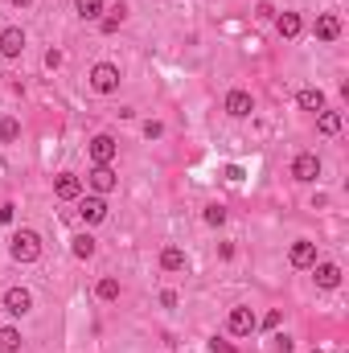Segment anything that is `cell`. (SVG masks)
Wrapping results in <instances>:
<instances>
[{
    "label": "cell",
    "instance_id": "29",
    "mask_svg": "<svg viewBox=\"0 0 349 353\" xmlns=\"http://www.w3.org/2000/svg\"><path fill=\"white\" fill-rule=\"evenodd\" d=\"M279 321H283V312H279V308H271V312H267V316H263V325H267V329H275V325H279Z\"/></svg>",
    "mask_w": 349,
    "mask_h": 353
},
{
    "label": "cell",
    "instance_id": "8",
    "mask_svg": "<svg viewBox=\"0 0 349 353\" xmlns=\"http://www.w3.org/2000/svg\"><path fill=\"white\" fill-rule=\"evenodd\" d=\"M288 259H292V267H312V263H317V243L296 239V243H292V251H288Z\"/></svg>",
    "mask_w": 349,
    "mask_h": 353
},
{
    "label": "cell",
    "instance_id": "4",
    "mask_svg": "<svg viewBox=\"0 0 349 353\" xmlns=\"http://www.w3.org/2000/svg\"><path fill=\"white\" fill-rule=\"evenodd\" d=\"M87 185L99 193V197H103V193H111V189L119 185V176H115V169H111V165H94V169L87 173Z\"/></svg>",
    "mask_w": 349,
    "mask_h": 353
},
{
    "label": "cell",
    "instance_id": "22",
    "mask_svg": "<svg viewBox=\"0 0 349 353\" xmlns=\"http://www.w3.org/2000/svg\"><path fill=\"white\" fill-rule=\"evenodd\" d=\"M17 350H21V333L12 325H4L0 329V353H17Z\"/></svg>",
    "mask_w": 349,
    "mask_h": 353
},
{
    "label": "cell",
    "instance_id": "1",
    "mask_svg": "<svg viewBox=\"0 0 349 353\" xmlns=\"http://www.w3.org/2000/svg\"><path fill=\"white\" fill-rule=\"evenodd\" d=\"M8 255H12L17 263H33V259L41 255V234H37V230H17V234L8 239Z\"/></svg>",
    "mask_w": 349,
    "mask_h": 353
},
{
    "label": "cell",
    "instance_id": "27",
    "mask_svg": "<svg viewBox=\"0 0 349 353\" xmlns=\"http://www.w3.org/2000/svg\"><path fill=\"white\" fill-rule=\"evenodd\" d=\"M144 136H148V140H161V136H165V123L148 119V123H144Z\"/></svg>",
    "mask_w": 349,
    "mask_h": 353
},
{
    "label": "cell",
    "instance_id": "35",
    "mask_svg": "<svg viewBox=\"0 0 349 353\" xmlns=\"http://www.w3.org/2000/svg\"><path fill=\"white\" fill-rule=\"evenodd\" d=\"M312 353H321V350H312Z\"/></svg>",
    "mask_w": 349,
    "mask_h": 353
},
{
    "label": "cell",
    "instance_id": "24",
    "mask_svg": "<svg viewBox=\"0 0 349 353\" xmlns=\"http://www.w3.org/2000/svg\"><path fill=\"white\" fill-rule=\"evenodd\" d=\"M99 300H119V279H99Z\"/></svg>",
    "mask_w": 349,
    "mask_h": 353
},
{
    "label": "cell",
    "instance_id": "19",
    "mask_svg": "<svg viewBox=\"0 0 349 353\" xmlns=\"http://www.w3.org/2000/svg\"><path fill=\"white\" fill-rule=\"evenodd\" d=\"M123 17H128V4H115V8H111V17H103V21H99V29H103V33H115V29L123 25Z\"/></svg>",
    "mask_w": 349,
    "mask_h": 353
},
{
    "label": "cell",
    "instance_id": "33",
    "mask_svg": "<svg viewBox=\"0 0 349 353\" xmlns=\"http://www.w3.org/2000/svg\"><path fill=\"white\" fill-rule=\"evenodd\" d=\"M161 304L165 308H177V292H161Z\"/></svg>",
    "mask_w": 349,
    "mask_h": 353
},
{
    "label": "cell",
    "instance_id": "34",
    "mask_svg": "<svg viewBox=\"0 0 349 353\" xmlns=\"http://www.w3.org/2000/svg\"><path fill=\"white\" fill-rule=\"evenodd\" d=\"M12 4H17V8H29V4H33V0H12Z\"/></svg>",
    "mask_w": 349,
    "mask_h": 353
},
{
    "label": "cell",
    "instance_id": "7",
    "mask_svg": "<svg viewBox=\"0 0 349 353\" xmlns=\"http://www.w3.org/2000/svg\"><path fill=\"white\" fill-rule=\"evenodd\" d=\"M115 152H119L115 136H94V140H90V161H94V165H111Z\"/></svg>",
    "mask_w": 349,
    "mask_h": 353
},
{
    "label": "cell",
    "instance_id": "15",
    "mask_svg": "<svg viewBox=\"0 0 349 353\" xmlns=\"http://www.w3.org/2000/svg\"><path fill=\"white\" fill-rule=\"evenodd\" d=\"M312 267H317V288L333 292V288L341 283V267H337V263H312Z\"/></svg>",
    "mask_w": 349,
    "mask_h": 353
},
{
    "label": "cell",
    "instance_id": "11",
    "mask_svg": "<svg viewBox=\"0 0 349 353\" xmlns=\"http://www.w3.org/2000/svg\"><path fill=\"white\" fill-rule=\"evenodd\" d=\"M226 111H230L235 119H243V115L255 111V99H251L247 90H230V94H226Z\"/></svg>",
    "mask_w": 349,
    "mask_h": 353
},
{
    "label": "cell",
    "instance_id": "23",
    "mask_svg": "<svg viewBox=\"0 0 349 353\" xmlns=\"http://www.w3.org/2000/svg\"><path fill=\"white\" fill-rule=\"evenodd\" d=\"M74 8H79L83 21H99L103 17V0H74Z\"/></svg>",
    "mask_w": 349,
    "mask_h": 353
},
{
    "label": "cell",
    "instance_id": "26",
    "mask_svg": "<svg viewBox=\"0 0 349 353\" xmlns=\"http://www.w3.org/2000/svg\"><path fill=\"white\" fill-rule=\"evenodd\" d=\"M292 345H296V341H292L288 333H279V337H271V350H275V353H292Z\"/></svg>",
    "mask_w": 349,
    "mask_h": 353
},
{
    "label": "cell",
    "instance_id": "32",
    "mask_svg": "<svg viewBox=\"0 0 349 353\" xmlns=\"http://www.w3.org/2000/svg\"><path fill=\"white\" fill-rule=\"evenodd\" d=\"M255 17H263V21H267V17H275V8H271V4H267V0H263L259 8H255Z\"/></svg>",
    "mask_w": 349,
    "mask_h": 353
},
{
    "label": "cell",
    "instance_id": "2",
    "mask_svg": "<svg viewBox=\"0 0 349 353\" xmlns=\"http://www.w3.org/2000/svg\"><path fill=\"white\" fill-rule=\"evenodd\" d=\"M119 66H111V62H99L94 70H90V90H99V94H111V90L119 87Z\"/></svg>",
    "mask_w": 349,
    "mask_h": 353
},
{
    "label": "cell",
    "instance_id": "25",
    "mask_svg": "<svg viewBox=\"0 0 349 353\" xmlns=\"http://www.w3.org/2000/svg\"><path fill=\"white\" fill-rule=\"evenodd\" d=\"M206 222H210V226H222V222H226V205H218V201L206 205Z\"/></svg>",
    "mask_w": 349,
    "mask_h": 353
},
{
    "label": "cell",
    "instance_id": "30",
    "mask_svg": "<svg viewBox=\"0 0 349 353\" xmlns=\"http://www.w3.org/2000/svg\"><path fill=\"white\" fill-rule=\"evenodd\" d=\"M12 214H17V205H12V201H4V205H0V222L8 226V222H12Z\"/></svg>",
    "mask_w": 349,
    "mask_h": 353
},
{
    "label": "cell",
    "instance_id": "20",
    "mask_svg": "<svg viewBox=\"0 0 349 353\" xmlns=\"http://www.w3.org/2000/svg\"><path fill=\"white\" fill-rule=\"evenodd\" d=\"M70 251H74V259H90L94 255V239L90 234H74L70 239Z\"/></svg>",
    "mask_w": 349,
    "mask_h": 353
},
{
    "label": "cell",
    "instance_id": "9",
    "mask_svg": "<svg viewBox=\"0 0 349 353\" xmlns=\"http://www.w3.org/2000/svg\"><path fill=\"white\" fill-rule=\"evenodd\" d=\"M25 54V33L21 29H4L0 33V58H21Z\"/></svg>",
    "mask_w": 349,
    "mask_h": 353
},
{
    "label": "cell",
    "instance_id": "28",
    "mask_svg": "<svg viewBox=\"0 0 349 353\" xmlns=\"http://www.w3.org/2000/svg\"><path fill=\"white\" fill-rule=\"evenodd\" d=\"M46 66L58 70V66H62V50H50V54H46Z\"/></svg>",
    "mask_w": 349,
    "mask_h": 353
},
{
    "label": "cell",
    "instance_id": "16",
    "mask_svg": "<svg viewBox=\"0 0 349 353\" xmlns=\"http://www.w3.org/2000/svg\"><path fill=\"white\" fill-rule=\"evenodd\" d=\"M296 103H300V111H325V90L321 87H304L296 94Z\"/></svg>",
    "mask_w": 349,
    "mask_h": 353
},
{
    "label": "cell",
    "instance_id": "21",
    "mask_svg": "<svg viewBox=\"0 0 349 353\" xmlns=\"http://www.w3.org/2000/svg\"><path fill=\"white\" fill-rule=\"evenodd\" d=\"M12 140H21V119L4 115V119H0V144H12Z\"/></svg>",
    "mask_w": 349,
    "mask_h": 353
},
{
    "label": "cell",
    "instance_id": "10",
    "mask_svg": "<svg viewBox=\"0 0 349 353\" xmlns=\"http://www.w3.org/2000/svg\"><path fill=\"white\" fill-rule=\"evenodd\" d=\"M54 193L62 197V201H74V197H83V181L74 173H58V181H54Z\"/></svg>",
    "mask_w": 349,
    "mask_h": 353
},
{
    "label": "cell",
    "instance_id": "18",
    "mask_svg": "<svg viewBox=\"0 0 349 353\" xmlns=\"http://www.w3.org/2000/svg\"><path fill=\"white\" fill-rule=\"evenodd\" d=\"M161 267H165V271H185V267H189V255H185L181 247H165V251H161Z\"/></svg>",
    "mask_w": 349,
    "mask_h": 353
},
{
    "label": "cell",
    "instance_id": "31",
    "mask_svg": "<svg viewBox=\"0 0 349 353\" xmlns=\"http://www.w3.org/2000/svg\"><path fill=\"white\" fill-rule=\"evenodd\" d=\"M210 350H214V353H235V345H230V341H218V337H214V341H210Z\"/></svg>",
    "mask_w": 349,
    "mask_h": 353
},
{
    "label": "cell",
    "instance_id": "14",
    "mask_svg": "<svg viewBox=\"0 0 349 353\" xmlns=\"http://www.w3.org/2000/svg\"><path fill=\"white\" fill-rule=\"evenodd\" d=\"M317 37H321V41H337V37H341V21H337L333 12H321V17H317Z\"/></svg>",
    "mask_w": 349,
    "mask_h": 353
},
{
    "label": "cell",
    "instance_id": "13",
    "mask_svg": "<svg viewBox=\"0 0 349 353\" xmlns=\"http://www.w3.org/2000/svg\"><path fill=\"white\" fill-rule=\"evenodd\" d=\"M300 29H304L300 12H279V17H275V33H279V37H300Z\"/></svg>",
    "mask_w": 349,
    "mask_h": 353
},
{
    "label": "cell",
    "instance_id": "5",
    "mask_svg": "<svg viewBox=\"0 0 349 353\" xmlns=\"http://www.w3.org/2000/svg\"><path fill=\"white\" fill-rule=\"evenodd\" d=\"M226 325H230V333H235V337H247V333H255V329H259V316H255L251 308H230V321H226Z\"/></svg>",
    "mask_w": 349,
    "mask_h": 353
},
{
    "label": "cell",
    "instance_id": "12",
    "mask_svg": "<svg viewBox=\"0 0 349 353\" xmlns=\"http://www.w3.org/2000/svg\"><path fill=\"white\" fill-rule=\"evenodd\" d=\"M79 218H83V222H90V226H94V222H103V218H107V201H103L99 193H94V197H83Z\"/></svg>",
    "mask_w": 349,
    "mask_h": 353
},
{
    "label": "cell",
    "instance_id": "6",
    "mask_svg": "<svg viewBox=\"0 0 349 353\" xmlns=\"http://www.w3.org/2000/svg\"><path fill=\"white\" fill-rule=\"evenodd\" d=\"M292 176H296V181H317V176H321V157H317V152H300V157L292 161Z\"/></svg>",
    "mask_w": 349,
    "mask_h": 353
},
{
    "label": "cell",
    "instance_id": "17",
    "mask_svg": "<svg viewBox=\"0 0 349 353\" xmlns=\"http://www.w3.org/2000/svg\"><path fill=\"white\" fill-rule=\"evenodd\" d=\"M317 132L321 136H337L341 132V111H317Z\"/></svg>",
    "mask_w": 349,
    "mask_h": 353
},
{
    "label": "cell",
    "instance_id": "3",
    "mask_svg": "<svg viewBox=\"0 0 349 353\" xmlns=\"http://www.w3.org/2000/svg\"><path fill=\"white\" fill-rule=\"evenodd\" d=\"M29 308H33V292L29 288H8L4 292V312L8 316H25Z\"/></svg>",
    "mask_w": 349,
    "mask_h": 353
}]
</instances>
